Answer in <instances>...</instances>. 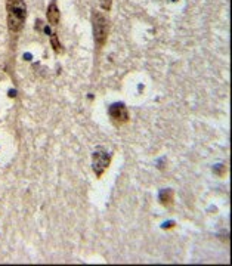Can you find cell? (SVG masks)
I'll use <instances>...</instances> for the list:
<instances>
[{
	"label": "cell",
	"instance_id": "obj_1",
	"mask_svg": "<svg viewBox=\"0 0 232 266\" xmlns=\"http://www.w3.org/2000/svg\"><path fill=\"white\" fill-rule=\"evenodd\" d=\"M8 28L11 34H18L27 19V6L24 0H6Z\"/></svg>",
	"mask_w": 232,
	"mask_h": 266
},
{
	"label": "cell",
	"instance_id": "obj_2",
	"mask_svg": "<svg viewBox=\"0 0 232 266\" xmlns=\"http://www.w3.org/2000/svg\"><path fill=\"white\" fill-rule=\"evenodd\" d=\"M92 24H94V37H95V45L98 49H102L104 45L107 43L109 33L108 19L102 12L94 11L92 12Z\"/></svg>",
	"mask_w": 232,
	"mask_h": 266
},
{
	"label": "cell",
	"instance_id": "obj_3",
	"mask_svg": "<svg viewBox=\"0 0 232 266\" xmlns=\"http://www.w3.org/2000/svg\"><path fill=\"white\" fill-rule=\"evenodd\" d=\"M109 163H111V154L107 152L104 148H98L92 157V167H94V173L96 174V178H101L105 173Z\"/></svg>",
	"mask_w": 232,
	"mask_h": 266
},
{
	"label": "cell",
	"instance_id": "obj_4",
	"mask_svg": "<svg viewBox=\"0 0 232 266\" xmlns=\"http://www.w3.org/2000/svg\"><path fill=\"white\" fill-rule=\"evenodd\" d=\"M109 117L115 124H126L129 121V111L124 104H112L108 109Z\"/></svg>",
	"mask_w": 232,
	"mask_h": 266
},
{
	"label": "cell",
	"instance_id": "obj_5",
	"mask_svg": "<svg viewBox=\"0 0 232 266\" xmlns=\"http://www.w3.org/2000/svg\"><path fill=\"white\" fill-rule=\"evenodd\" d=\"M48 21H49V24H52V26H58L59 24V18H61V15H59V9H58V5H56V0H52L51 3H49V6H48Z\"/></svg>",
	"mask_w": 232,
	"mask_h": 266
},
{
	"label": "cell",
	"instance_id": "obj_6",
	"mask_svg": "<svg viewBox=\"0 0 232 266\" xmlns=\"http://www.w3.org/2000/svg\"><path fill=\"white\" fill-rule=\"evenodd\" d=\"M160 203L164 207H170L173 204V191L172 189H163L160 192Z\"/></svg>",
	"mask_w": 232,
	"mask_h": 266
},
{
	"label": "cell",
	"instance_id": "obj_7",
	"mask_svg": "<svg viewBox=\"0 0 232 266\" xmlns=\"http://www.w3.org/2000/svg\"><path fill=\"white\" fill-rule=\"evenodd\" d=\"M51 43H52V48H54L55 53L62 52V45L59 43V40H58V34H56V33L51 36Z\"/></svg>",
	"mask_w": 232,
	"mask_h": 266
},
{
	"label": "cell",
	"instance_id": "obj_8",
	"mask_svg": "<svg viewBox=\"0 0 232 266\" xmlns=\"http://www.w3.org/2000/svg\"><path fill=\"white\" fill-rule=\"evenodd\" d=\"M99 5L104 11H109L112 6V0H99Z\"/></svg>",
	"mask_w": 232,
	"mask_h": 266
}]
</instances>
